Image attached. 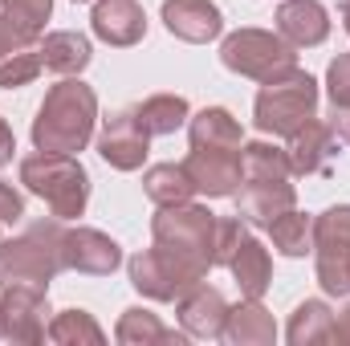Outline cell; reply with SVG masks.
Here are the masks:
<instances>
[{
    "label": "cell",
    "mask_w": 350,
    "mask_h": 346,
    "mask_svg": "<svg viewBox=\"0 0 350 346\" xmlns=\"http://www.w3.org/2000/svg\"><path fill=\"white\" fill-rule=\"evenodd\" d=\"M98 122V94L82 78H62L57 86L45 90V102L37 106L33 118V147L37 151H57V155H78L94 139Z\"/></svg>",
    "instance_id": "6da1fadb"
},
{
    "label": "cell",
    "mask_w": 350,
    "mask_h": 346,
    "mask_svg": "<svg viewBox=\"0 0 350 346\" xmlns=\"http://www.w3.org/2000/svg\"><path fill=\"white\" fill-rule=\"evenodd\" d=\"M62 269H66V220L57 216L29 224L21 237L0 241V289L4 285L49 289V281Z\"/></svg>",
    "instance_id": "7a4b0ae2"
},
{
    "label": "cell",
    "mask_w": 350,
    "mask_h": 346,
    "mask_svg": "<svg viewBox=\"0 0 350 346\" xmlns=\"http://www.w3.org/2000/svg\"><path fill=\"white\" fill-rule=\"evenodd\" d=\"M21 183L25 191L41 196L49 216L57 220H78L90 200V175L78 163V155H57V151H33L21 159Z\"/></svg>",
    "instance_id": "3957f363"
},
{
    "label": "cell",
    "mask_w": 350,
    "mask_h": 346,
    "mask_svg": "<svg viewBox=\"0 0 350 346\" xmlns=\"http://www.w3.org/2000/svg\"><path fill=\"white\" fill-rule=\"evenodd\" d=\"M318 114V82L306 70H293L277 82H265L253 102V122L261 135L289 139Z\"/></svg>",
    "instance_id": "277c9868"
},
{
    "label": "cell",
    "mask_w": 350,
    "mask_h": 346,
    "mask_svg": "<svg viewBox=\"0 0 350 346\" xmlns=\"http://www.w3.org/2000/svg\"><path fill=\"white\" fill-rule=\"evenodd\" d=\"M220 62L228 74H241V78H253V82H277L285 74L297 70V49L281 37V33H269V29H237L224 37L220 45Z\"/></svg>",
    "instance_id": "5b68a950"
},
{
    "label": "cell",
    "mask_w": 350,
    "mask_h": 346,
    "mask_svg": "<svg viewBox=\"0 0 350 346\" xmlns=\"http://www.w3.org/2000/svg\"><path fill=\"white\" fill-rule=\"evenodd\" d=\"M151 237H155V245L200 265L204 273L216 269V257H212L216 253V212H208L204 204L187 200V204L159 208L151 216Z\"/></svg>",
    "instance_id": "8992f818"
},
{
    "label": "cell",
    "mask_w": 350,
    "mask_h": 346,
    "mask_svg": "<svg viewBox=\"0 0 350 346\" xmlns=\"http://www.w3.org/2000/svg\"><path fill=\"white\" fill-rule=\"evenodd\" d=\"M126 273H131V285L151 302H179L191 285H200L208 277L200 265H191L187 257H179L163 245H151V249L135 253L126 261Z\"/></svg>",
    "instance_id": "52a82bcc"
},
{
    "label": "cell",
    "mask_w": 350,
    "mask_h": 346,
    "mask_svg": "<svg viewBox=\"0 0 350 346\" xmlns=\"http://www.w3.org/2000/svg\"><path fill=\"white\" fill-rule=\"evenodd\" d=\"M49 289L37 285H4L0 293V338L37 346L49 338Z\"/></svg>",
    "instance_id": "ba28073f"
},
{
    "label": "cell",
    "mask_w": 350,
    "mask_h": 346,
    "mask_svg": "<svg viewBox=\"0 0 350 346\" xmlns=\"http://www.w3.org/2000/svg\"><path fill=\"white\" fill-rule=\"evenodd\" d=\"M98 155L114 168V172H139L151 155V135L143 131V122L135 118V110H114L102 118L98 131Z\"/></svg>",
    "instance_id": "9c48e42d"
},
{
    "label": "cell",
    "mask_w": 350,
    "mask_h": 346,
    "mask_svg": "<svg viewBox=\"0 0 350 346\" xmlns=\"http://www.w3.org/2000/svg\"><path fill=\"white\" fill-rule=\"evenodd\" d=\"M53 0H0V62L41 45Z\"/></svg>",
    "instance_id": "30bf717a"
},
{
    "label": "cell",
    "mask_w": 350,
    "mask_h": 346,
    "mask_svg": "<svg viewBox=\"0 0 350 346\" xmlns=\"http://www.w3.org/2000/svg\"><path fill=\"white\" fill-rule=\"evenodd\" d=\"M289 208H297V187L289 179H241L237 187V216L249 228H269Z\"/></svg>",
    "instance_id": "8fae6325"
},
{
    "label": "cell",
    "mask_w": 350,
    "mask_h": 346,
    "mask_svg": "<svg viewBox=\"0 0 350 346\" xmlns=\"http://www.w3.org/2000/svg\"><path fill=\"white\" fill-rule=\"evenodd\" d=\"M183 168L196 183V196L208 200H224L237 196L241 187V151H216V147H191V155L183 159Z\"/></svg>",
    "instance_id": "7c38bea8"
},
{
    "label": "cell",
    "mask_w": 350,
    "mask_h": 346,
    "mask_svg": "<svg viewBox=\"0 0 350 346\" xmlns=\"http://www.w3.org/2000/svg\"><path fill=\"white\" fill-rule=\"evenodd\" d=\"M175 314H179V326H183V334H191V338H224V322H228V297L216 289V285H208V281H200V285H191L179 302H175Z\"/></svg>",
    "instance_id": "4fadbf2b"
},
{
    "label": "cell",
    "mask_w": 350,
    "mask_h": 346,
    "mask_svg": "<svg viewBox=\"0 0 350 346\" xmlns=\"http://www.w3.org/2000/svg\"><path fill=\"white\" fill-rule=\"evenodd\" d=\"M122 265V245L98 228H66V269L86 273V277H110Z\"/></svg>",
    "instance_id": "5bb4252c"
},
{
    "label": "cell",
    "mask_w": 350,
    "mask_h": 346,
    "mask_svg": "<svg viewBox=\"0 0 350 346\" xmlns=\"http://www.w3.org/2000/svg\"><path fill=\"white\" fill-rule=\"evenodd\" d=\"M90 29L98 41L114 49H131L147 37V12L139 0H98L90 12Z\"/></svg>",
    "instance_id": "9a60e30c"
},
{
    "label": "cell",
    "mask_w": 350,
    "mask_h": 346,
    "mask_svg": "<svg viewBox=\"0 0 350 346\" xmlns=\"http://www.w3.org/2000/svg\"><path fill=\"white\" fill-rule=\"evenodd\" d=\"M163 25L187 45H208L224 33V16L212 0H163Z\"/></svg>",
    "instance_id": "2e32d148"
},
{
    "label": "cell",
    "mask_w": 350,
    "mask_h": 346,
    "mask_svg": "<svg viewBox=\"0 0 350 346\" xmlns=\"http://www.w3.org/2000/svg\"><path fill=\"white\" fill-rule=\"evenodd\" d=\"M277 33L293 49H314L330 37V12L322 0H285L277 8Z\"/></svg>",
    "instance_id": "e0dca14e"
},
{
    "label": "cell",
    "mask_w": 350,
    "mask_h": 346,
    "mask_svg": "<svg viewBox=\"0 0 350 346\" xmlns=\"http://www.w3.org/2000/svg\"><path fill=\"white\" fill-rule=\"evenodd\" d=\"M338 155V135L330 122H318L310 118L301 131L289 135V163H293V175H322L330 172Z\"/></svg>",
    "instance_id": "ac0fdd59"
},
{
    "label": "cell",
    "mask_w": 350,
    "mask_h": 346,
    "mask_svg": "<svg viewBox=\"0 0 350 346\" xmlns=\"http://www.w3.org/2000/svg\"><path fill=\"white\" fill-rule=\"evenodd\" d=\"M37 53H41V66L53 70V74H62V78H78V74L90 66V57H94L90 37L86 33H78V29L45 33L41 45H37Z\"/></svg>",
    "instance_id": "d6986e66"
},
{
    "label": "cell",
    "mask_w": 350,
    "mask_h": 346,
    "mask_svg": "<svg viewBox=\"0 0 350 346\" xmlns=\"http://www.w3.org/2000/svg\"><path fill=\"white\" fill-rule=\"evenodd\" d=\"M224 338L232 346H273L277 343V322L261 306V297H245L241 306H228Z\"/></svg>",
    "instance_id": "ffe728a7"
},
{
    "label": "cell",
    "mask_w": 350,
    "mask_h": 346,
    "mask_svg": "<svg viewBox=\"0 0 350 346\" xmlns=\"http://www.w3.org/2000/svg\"><path fill=\"white\" fill-rule=\"evenodd\" d=\"M187 139H191V147L241 151L245 131H241V122L232 118V110H224V106H204L200 114L187 118Z\"/></svg>",
    "instance_id": "44dd1931"
},
{
    "label": "cell",
    "mask_w": 350,
    "mask_h": 346,
    "mask_svg": "<svg viewBox=\"0 0 350 346\" xmlns=\"http://www.w3.org/2000/svg\"><path fill=\"white\" fill-rule=\"evenodd\" d=\"M228 273L237 277V285H241L245 297H265V289L273 285V261H269V249H265L253 232H249V237L241 241V249L232 253Z\"/></svg>",
    "instance_id": "7402d4cb"
},
{
    "label": "cell",
    "mask_w": 350,
    "mask_h": 346,
    "mask_svg": "<svg viewBox=\"0 0 350 346\" xmlns=\"http://www.w3.org/2000/svg\"><path fill=\"white\" fill-rule=\"evenodd\" d=\"M135 118L143 122V131L155 139V135H175L179 127H187L191 118V106L183 94H151L135 106Z\"/></svg>",
    "instance_id": "603a6c76"
},
{
    "label": "cell",
    "mask_w": 350,
    "mask_h": 346,
    "mask_svg": "<svg viewBox=\"0 0 350 346\" xmlns=\"http://www.w3.org/2000/svg\"><path fill=\"white\" fill-rule=\"evenodd\" d=\"M143 191L155 208H172V204H187L196 196V183L183 163H155L143 172Z\"/></svg>",
    "instance_id": "cb8c5ba5"
},
{
    "label": "cell",
    "mask_w": 350,
    "mask_h": 346,
    "mask_svg": "<svg viewBox=\"0 0 350 346\" xmlns=\"http://www.w3.org/2000/svg\"><path fill=\"white\" fill-rule=\"evenodd\" d=\"M114 338L122 346H159V343L183 346V334L167 330V326L159 322V314H151V310H143V306L122 310V318H118V326H114Z\"/></svg>",
    "instance_id": "d4e9b609"
},
{
    "label": "cell",
    "mask_w": 350,
    "mask_h": 346,
    "mask_svg": "<svg viewBox=\"0 0 350 346\" xmlns=\"http://www.w3.org/2000/svg\"><path fill=\"white\" fill-rule=\"evenodd\" d=\"M330 330H334V310L322 297H310L289 314L285 338H289V346H314V343H330Z\"/></svg>",
    "instance_id": "484cf974"
},
{
    "label": "cell",
    "mask_w": 350,
    "mask_h": 346,
    "mask_svg": "<svg viewBox=\"0 0 350 346\" xmlns=\"http://www.w3.org/2000/svg\"><path fill=\"white\" fill-rule=\"evenodd\" d=\"M269 237H273V249L281 257H306L314 253V220L297 208L281 212L273 224H269Z\"/></svg>",
    "instance_id": "4316f807"
},
{
    "label": "cell",
    "mask_w": 350,
    "mask_h": 346,
    "mask_svg": "<svg viewBox=\"0 0 350 346\" xmlns=\"http://www.w3.org/2000/svg\"><path fill=\"white\" fill-rule=\"evenodd\" d=\"M241 175L245 179H289L293 163H289V151H281L277 143H241Z\"/></svg>",
    "instance_id": "83f0119b"
},
{
    "label": "cell",
    "mask_w": 350,
    "mask_h": 346,
    "mask_svg": "<svg viewBox=\"0 0 350 346\" xmlns=\"http://www.w3.org/2000/svg\"><path fill=\"white\" fill-rule=\"evenodd\" d=\"M350 253V204H334L314 216V257H342Z\"/></svg>",
    "instance_id": "f1b7e54d"
},
{
    "label": "cell",
    "mask_w": 350,
    "mask_h": 346,
    "mask_svg": "<svg viewBox=\"0 0 350 346\" xmlns=\"http://www.w3.org/2000/svg\"><path fill=\"white\" fill-rule=\"evenodd\" d=\"M49 343L57 346H102L106 330L94 322L86 310H62L57 318H49Z\"/></svg>",
    "instance_id": "f546056e"
},
{
    "label": "cell",
    "mask_w": 350,
    "mask_h": 346,
    "mask_svg": "<svg viewBox=\"0 0 350 346\" xmlns=\"http://www.w3.org/2000/svg\"><path fill=\"white\" fill-rule=\"evenodd\" d=\"M41 70H45V66H41V53H37V49H21V53H12V57L0 62V90L29 86V82H37Z\"/></svg>",
    "instance_id": "4dcf8cb0"
},
{
    "label": "cell",
    "mask_w": 350,
    "mask_h": 346,
    "mask_svg": "<svg viewBox=\"0 0 350 346\" xmlns=\"http://www.w3.org/2000/svg\"><path fill=\"white\" fill-rule=\"evenodd\" d=\"M249 237V224L241 216H216V269H228L232 253L241 249V241Z\"/></svg>",
    "instance_id": "1f68e13d"
},
{
    "label": "cell",
    "mask_w": 350,
    "mask_h": 346,
    "mask_svg": "<svg viewBox=\"0 0 350 346\" xmlns=\"http://www.w3.org/2000/svg\"><path fill=\"white\" fill-rule=\"evenodd\" d=\"M326 94H330V106H347L350 102V53H338L326 70Z\"/></svg>",
    "instance_id": "d6a6232c"
},
{
    "label": "cell",
    "mask_w": 350,
    "mask_h": 346,
    "mask_svg": "<svg viewBox=\"0 0 350 346\" xmlns=\"http://www.w3.org/2000/svg\"><path fill=\"white\" fill-rule=\"evenodd\" d=\"M25 220V196L0 179V224H21Z\"/></svg>",
    "instance_id": "836d02e7"
},
{
    "label": "cell",
    "mask_w": 350,
    "mask_h": 346,
    "mask_svg": "<svg viewBox=\"0 0 350 346\" xmlns=\"http://www.w3.org/2000/svg\"><path fill=\"white\" fill-rule=\"evenodd\" d=\"M330 343L338 346H350V302L334 314V330H330Z\"/></svg>",
    "instance_id": "e575fe53"
},
{
    "label": "cell",
    "mask_w": 350,
    "mask_h": 346,
    "mask_svg": "<svg viewBox=\"0 0 350 346\" xmlns=\"http://www.w3.org/2000/svg\"><path fill=\"white\" fill-rule=\"evenodd\" d=\"M330 127H334L338 143H347V147H350V102H347V106H334V114H330Z\"/></svg>",
    "instance_id": "d590c367"
},
{
    "label": "cell",
    "mask_w": 350,
    "mask_h": 346,
    "mask_svg": "<svg viewBox=\"0 0 350 346\" xmlns=\"http://www.w3.org/2000/svg\"><path fill=\"white\" fill-rule=\"evenodd\" d=\"M12 151H16V139H12V127L0 118V168L12 159Z\"/></svg>",
    "instance_id": "8d00e7d4"
},
{
    "label": "cell",
    "mask_w": 350,
    "mask_h": 346,
    "mask_svg": "<svg viewBox=\"0 0 350 346\" xmlns=\"http://www.w3.org/2000/svg\"><path fill=\"white\" fill-rule=\"evenodd\" d=\"M342 25H347V33H350V0H342Z\"/></svg>",
    "instance_id": "74e56055"
},
{
    "label": "cell",
    "mask_w": 350,
    "mask_h": 346,
    "mask_svg": "<svg viewBox=\"0 0 350 346\" xmlns=\"http://www.w3.org/2000/svg\"><path fill=\"white\" fill-rule=\"evenodd\" d=\"M74 4H86V0H74Z\"/></svg>",
    "instance_id": "f35d334b"
},
{
    "label": "cell",
    "mask_w": 350,
    "mask_h": 346,
    "mask_svg": "<svg viewBox=\"0 0 350 346\" xmlns=\"http://www.w3.org/2000/svg\"><path fill=\"white\" fill-rule=\"evenodd\" d=\"M0 228H4V224H0ZM0 241H4V237H0Z\"/></svg>",
    "instance_id": "ab89813d"
}]
</instances>
